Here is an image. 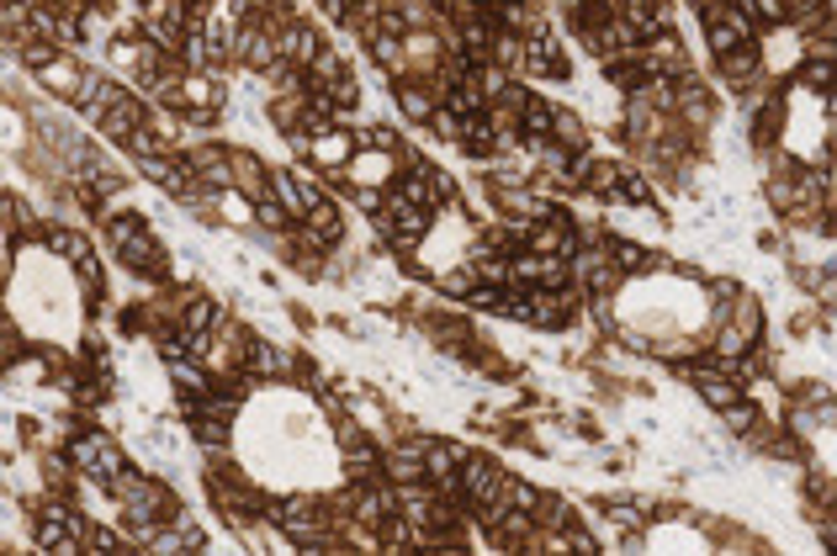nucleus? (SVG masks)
Here are the masks:
<instances>
[{"instance_id": "31", "label": "nucleus", "mask_w": 837, "mask_h": 556, "mask_svg": "<svg viewBox=\"0 0 837 556\" xmlns=\"http://www.w3.org/2000/svg\"><path fill=\"white\" fill-rule=\"evenodd\" d=\"M731 323H742L753 339H763V302H758V292H748V286H742V297L731 302Z\"/></svg>"}, {"instance_id": "33", "label": "nucleus", "mask_w": 837, "mask_h": 556, "mask_svg": "<svg viewBox=\"0 0 837 556\" xmlns=\"http://www.w3.org/2000/svg\"><path fill=\"white\" fill-rule=\"evenodd\" d=\"M430 127V138L435 144H451V149H461V112H451V107H435V118L424 122Z\"/></svg>"}, {"instance_id": "29", "label": "nucleus", "mask_w": 837, "mask_h": 556, "mask_svg": "<svg viewBox=\"0 0 837 556\" xmlns=\"http://www.w3.org/2000/svg\"><path fill=\"white\" fill-rule=\"evenodd\" d=\"M541 498H546V493H541L536 482H525V477L509 472V482H504V509H530V515H536Z\"/></svg>"}, {"instance_id": "39", "label": "nucleus", "mask_w": 837, "mask_h": 556, "mask_svg": "<svg viewBox=\"0 0 837 556\" xmlns=\"http://www.w3.org/2000/svg\"><path fill=\"white\" fill-rule=\"evenodd\" d=\"M329 96H334L340 118H345V112H356V101H360V79L350 75V79H340V85H329Z\"/></svg>"}, {"instance_id": "27", "label": "nucleus", "mask_w": 837, "mask_h": 556, "mask_svg": "<svg viewBox=\"0 0 837 556\" xmlns=\"http://www.w3.org/2000/svg\"><path fill=\"white\" fill-rule=\"evenodd\" d=\"M255 228H266V234H286V228H297V218H292V212L276 201V191H271V197L255 201Z\"/></svg>"}, {"instance_id": "14", "label": "nucleus", "mask_w": 837, "mask_h": 556, "mask_svg": "<svg viewBox=\"0 0 837 556\" xmlns=\"http://www.w3.org/2000/svg\"><path fill=\"white\" fill-rule=\"evenodd\" d=\"M552 138H557L562 149H573V155H589V149H594V127H589V118H583L578 107H557Z\"/></svg>"}, {"instance_id": "40", "label": "nucleus", "mask_w": 837, "mask_h": 556, "mask_svg": "<svg viewBox=\"0 0 837 556\" xmlns=\"http://www.w3.org/2000/svg\"><path fill=\"white\" fill-rule=\"evenodd\" d=\"M827 11H833V16H837V0H827Z\"/></svg>"}, {"instance_id": "28", "label": "nucleus", "mask_w": 837, "mask_h": 556, "mask_svg": "<svg viewBox=\"0 0 837 556\" xmlns=\"http://www.w3.org/2000/svg\"><path fill=\"white\" fill-rule=\"evenodd\" d=\"M552 118H557V107L541 101V96H530V107H525V118H519L525 138H552Z\"/></svg>"}, {"instance_id": "19", "label": "nucleus", "mask_w": 837, "mask_h": 556, "mask_svg": "<svg viewBox=\"0 0 837 556\" xmlns=\"http://www.w3.org/2000/svg\"><path fill=\"white\" fill-rule=\"evenodd\" d=\"M107 445H112V435H101V430H90V435H70V461H75V472L90 477L96 467H101V456H107Z\"/></svg>"}, {"instance_id": "30", "label": "nucleus", "mask_w": 837, "mask_h": 556, "mask_svg": "<svg viewBox=\"0 0 837 556\" xmlns=\"http://www.w3.org/2000/svg\"><path fill=\"white\" fill-rule=\"evenodd\" d=\"M90 556H107V552H127V535H122L118 524H90L85 530V541H81Z\"/></svg>"}, {"instance_id": "17", "label": "nucleus", "mask_w": 837, "mask_h": 556, "mask_svg": "<svg viewBox=\"0 0 837 556\" xmlns=\"http://www.w3.org/2000/svg\"><path fill=\"white\" fill-rule=\"evenodd\" d=\"M340 79H350V59H345L334 42H323V53L313 59V70H308V90H329V85H340Z\"/></svg>"}, {"instance_id": "4", "label": "nucleus", "mask_w": 837, "mask_h": 556, "mask_svg": "<svg viewBox=\"0 0 837 556\" xmlns=\"http://www.w3.org/2000/svg\"><path fill=\"white\" fill-rule=\"evenodd\" d=\"M292 371H297V350H292V345H281V339L255 334V345H249V356H244V376L276 382V376H292Z\"/></svg>"}, {"instance_id": "21", "label": "nucleus", "mask_w": 837, "mask_h": 556, "mask_svg": "<svg viewBox=\"0 0 837 556\" xmlns=\"http://www.w3.org/2000/svg\"><path fill=\"white\" fill-rule=\"evenodd\" d=\"M790 85H800L805 96H822V90H833L837 85V64H827V59H800V70Z\"/></svg>"}, {"instance_id": "34", "label": "nucleus", "mask_w": 837, "mask_h": 556, "mask_svg": "<svg viewBox=\"0 0 837 556\" xmlns=\"http://www.w3.org/2000/svg\"><path fill=\"white\" fill-rule=\"evenodd\" d=\"M536 519H541V530H567V524L578 519V509H573L567 498H557V493H546L541 509H536Z\"/></svg>"}, {"instance_id": "10", "label": "nucleus", "mask_w": 837, "mask_h": 556, "mask_svg": "<svg viewBox=\"0 0 837 556\" xmlns=\"http://www.w3.org/2000/svg\"><path fill=\"white\" fill-rule=\"evenodd\" d=\"M393 101H398V112L408 122H414V127H424V122L435 118V90H430V85H424V79L419 75H408V79H393Z\"/></svg>"}, {"instance_id": "2", "label": "nucleus", "mask_w": 837, "mask_h": 556, "mask_svg": "<svg viewBox=\"0 0 837 556\" xmlns=\"http://www.w3.org/2000/svg\"><path fill=\"white\" fill-rule=\"evenodd\" d=\"M578 223H573V212L557 207L552 218H541V223H530V238H525V249H536V255H578Z\"/></svg>"}, {"instance_id": "32", "label": "nucleus", "mask_w": 837, "mask_h": 556, "mask_svg": "<svg viewBox=\"0 0 837 556\" xmlns=\"http://www.w3.org/2000/svg\"><path fill=\"white\" fill-rule=\"evenodd\" d=\"M70 265H75V276H81L85 297H101V286H107V265H101V255H96V249H85L81 260H70Z\"/></svg>"}, {"instance_id": "8", "label": "nucleus", "mask_w": 837, "mask_h": 556, "mask_svg": "<svg viewBox=\"0 0 837 556\" xmlns=\"http://www.w3.org/2000/svg\"><path fill=\"white\" fill-rule=\"evenodd\" d=\"M229 107V85L218 70H186V112H207L218 118Z\"/></svg>"}, {"instance_id": "11", "label": "nucleus", "mask_w": 837, "mask_h": 556, "mask_svg": "<svg viewBox=\"0 0 837 556\" xmlns=\"http://www.w3.org/2000/svg\"><path fill=\"white\" fill-rule=\"evenodd\" d=\"M382 477L387 482H424V445H419V435L403 440V445H393V450H382Z\"/></svg>"}, {"instance_id": "26", "label": "nucleus", "mask_w": 837, "mask_h": 556, "mask_svg": "<svg viewBox=\"0 0 837 556\" xmlns=\"http://www.w3.org/2000/svg\"><path fill=\"white\" fill-rule=\"evenodd\" d=\"M493 64H498L504 75H525V38L498 27V38H493Z\"/></svg>"}, {"instance_id": "38", "label": "nucleus", "mask_w": 837, "mask_h": 556, "mask_svg": "<svg viewBox=\"0 0 837 556\" xmlns=\"http://www.w3.org/2000/svg\"><path fill=\"white\" fill-rule=\"evenodd\" d=\"M70 467H75L70 450H64V456H42V482H48L53 493H70Z\"/></svg>"}, {"instance_id": "9", "label": "nucleus", "mask_w": 837, "mask_h": 556, "mask_svg": "<svg viewBox=\"0 0 837 556\" xmlns=\"http://www.w3.org/2000/svg\"><path fill=\"white\" fill-rule=\"evenodd\" d=\"M716 75H721V85H731V90L753 85L758 75H768V70H763V48H758V42H742V48H731L726 59H716Z\"/></svg>"}, {"instance_id": "24", "label": "nucleus", "mask_w": 837, "mask_h": 556, "mask_svg": "<svg viewBox=\"0 0 837 556\" xmlns=\"http://www.w3.org/2000/svg\"><path fill=\"white\" fill-rule=\"evenodd\" d=\"M122 149L138 159V164H144V159H155V155H170V138L160 133V122L149 118L144 127H138V133H133V138H127V144H122Z\"/></svg>"}, {"instance_id": "36", "label": "nucleus", "mask_w": 837, "mask_h": 556, "mask_svg": "<svg viewBox=\"0 0 837 556\" xmlns=\"http://www.w3.org/2000/svg\"><path fill=\"white\" fill-rule=\"evenodd\" d=\"M192 435H197V445H212V450H229L234 445V430L223 419H192Z\"/></svg>"}, {"instance_id": "1", "label": "nucleus", "mask_w": 837, "mask_h": 556, "mask_svg": "<svg viewBox=\"0 0 837 556\" xmlns=\"http://www.w3.org/2000/svg\"><path fill=\"white\" fill-rule=\"evenodd\" d=\"M419 445H424V477L435 482L445 498H461V461H467V450L456 440H430V435H419Z\"/></svg>"}, {"instance_id": "5", "label": "nucleus", "mask_w": 837, "mask_h": 556, "mask_svg": "<svg viewBox=\"0 0 837 556\" xmlns=\"http://www.w3.org/2000/svg\"><path fill=\"white\" fill-rule=\"evenodd\" d=\"M525 75H546V79L567 75V48H562V38L552 27H541V33L525 38Z\"/></svg>"}, {"instance_id": "20", "label": "nucleus", "mask_w": 837, "mask_h": 556, "mask_svg": "<svg viewBox=\"0 0 837 556\" xmlns=\"http://www.w3.org/2000/svg\"><path fill=\"white\" fill-rule=\"evenodd\" d=\"M42 249H48V255H59V260H81L90 244H85L81 228H70V223H53V228H42Z\"/></svg>"}, {"instance_id": "7", "label": "nucleus", "mask_w": 837, "mask_h": 556, "mask_svg": "<svg viewBox=\"0 0 837 556\" xmlns=\"http://www.w3.org/2000/svg\"><path fill=\"white\" fill-rule=\"evenodd\" d=\"M323 53V33L313 22H303V16H292L286 27H281V59L286 64H297V70H313V59Z\"/></svg>"}, {"instance_id": "25", "label": "nucleus", "mask_w": 837, "mask_h": 556, "mask_svg": "<svg viewBox=\"0 0 837 556\" xmlns=\"http://www.w3.org/2000/svg\"><path fill=\"white\" fill-rule=\"evenodd\" d=\"M356 133V149H382V155H403V133L387 127V122H371V127H350Z\"/></svg>"}, {"instance_id": "12", "label": "nucleus", "mask_w": 837, "mask_h": 556, "mask_svg": "<svg viewBox=\"0 0 837 556\" xmlns=\"http://www.w3.org/2000/svg\"><path fill=\"white\" fill-rule=\"evenodd\" d=\"M366 53H371V64H377L387 79H408V75H414V59H408V42H403V38L371 33V38H366Z\"/></svg>"}, {"instance_id": "18", "label": "nucleus", "mask_w": 837, "mask_h": 556, "mask_svg": "<svg viewBox=\"0 0 837 556\" xmlns=\"http://www.w3.org/2000/svg\"><path fill=\"white\" fill-rule=\"evenodd\" d=\"M223 323V302L218 297H201V292H192L186 297V308H181V329H192V334H212Z\"/></svg>"}, {"instance_id": "37", "label": "nucleus", "mask_w": 837, "mask_h": 556, "mask_svg": "<svg viewBox=\"0 0 837 556\" xmlns=\"http://www.w3.org/2000/svg\"><path fill=\"white\" fill-rule=\"evenodd\" d=\"M763 27H790V0H742Z\"/></svg>"}, {"instance_id": "16", "label": "nucleus", "mask_w": 837, "mask_h": 556, "mask_svg": "<svg viewBox=\"0 0 837 556\" xmlns=\"http://www.w3.org/2000/svg\"><path fill=\"white\" fill-rule=\"evenodd\" d=\"M271 191H276V201L286 207V212H292V218H297V223L313 212V197H308V186H303L292 170H271Z\"/></svg>"}, {"instance_id": "3", "label": "nucleus", "mask_w": 837, "mask_h": 556, "mask_svg": "<svg viewBox=\"0 0 837 556\" xmlns=\"http://www.w3.org/2000/svg\"><path fill=\"white\" fill-rule=\"evenodd\" d=\"M81 79H85V64L75 59V53H59L48 70H38L33 75V85H38L48 101H59V107H75V96H81Z\"/></svg>"}, {"instance_id": "35", "label": "nucleus", "mask_w": 837, "mask_h": 556, "mask_svg": "<svg viewBox=\"0 0 837 556\" xmlns=\"http://www.w3.org/2000/svg\"><path fill=\"white\" fill-rule=\"evenodd\" d=\"M101 228H107V249H122V244H127V238H133V234H144V228H149V223H144V218H138V212H122V218H107V223H101Z\"/></svg>"}, {"instance_id": "15", "label": "nucleus", "mask_w": 837, "mask_h": 556, "mask_svg": "<svg viewBox=\"0 0 837 556\" xmlns=\"http://www.w3.org/2000/svg\"><path fill=\"white\" fill-rule=\"evenodd\" d=\"M350 155H356V133L350 127H329V133L313 138V164L319 170H345Z\"/></svg>"}, {"instance_id": "6", "label": "nucleus", "mask_w": 837, "mask_h": 556, "mask_svg": "<svg viewBox=\"0 0 837 556\" xmlns=\"http://www.w3.org/2000/svg\"><path fill=\"white\" fill-rule=\"evenodd\" d=\"M144 122H149V107H144V96H138V90H122L118 101H112V112L96 122V127L107 133V144H127V138H133Z\"/></svg>"}, {"instance_id": "23", "label": "nucleus", "mask_w": 837, "mask_h": 556, "mask_svg": "<svg viewBox=\"0 0 837 556\" xmlns=\"http://www.w3.org/2000/svg\"><path fill=\"white\" fill-rule=\"evenodd\" d=\"M377 16H382V0H350V5H345V22H340V27H345V33H350V38H371V33H377Z\"/></svg>"}, {"instance_id": "22", "label": "nucleus", "mask_w": 837, "mask_h": 556, "mask_svg": "<svg viewBox=\"0 0 837 556\" xmlns=\"http://www.w3.org/2000/svg\"><path fill=\"white\" fill-rule=\"evenodd\" d=\"M377 472H382V450H377L371 440H360V445L345 450V477H350V482H371Z\"/></svg>"}, {"instance_id": "13", "label": "nucleus", "mask_w": 837, "mask_h": 556, "mask_svg": "<svg viewBox=\"0 0 837 556\" xmlns=\"http://www.w3.org/2000/svg\"><path fill=\"white\" fill-rule=\"evenodd\" d=\"M234 186H239L249 201L271 197V164L255 155V149H234Z\"/></svg>"}]
</instances>
